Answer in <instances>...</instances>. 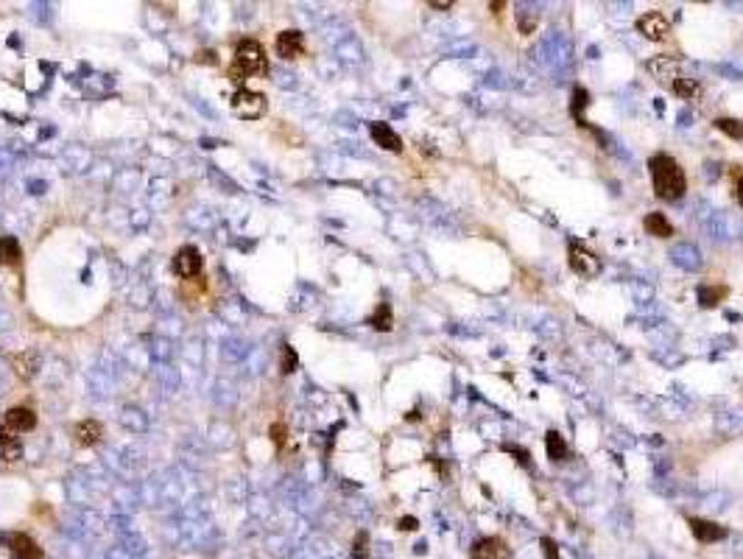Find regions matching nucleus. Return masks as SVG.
Segmentation results:
<instances>
[{"mask_svg":"<svg viewBox=\"0 0 743 559\" xmlns=\"http://www.w3.org/2000/svg\"><path fill=\"white\" fill-rule=\"evenodd\" d=\"M568 263H570V269L579 274V277H598L601 274V258L596 255V252H590L584 244H570V249H568Z\"/></svg>","mask_w":743,"mask_h":559,"instance_id":"nucleus-3","label":"nucleus"},{"mask_svg":"<svg viewBox=\"0 0 743 559\" xmlns=\"http://www.w3.org/2000/svg\"><path fill=\"white\" fill-rule=\"evenodd\" d=\"M23 456V445L17 436H12V431L3 425L0 428V459L3 462H17Z\"/></svg>","mask_w":743,"mask_h":559,"instance_id":"nucleus-14","label":"nucleus"},{"mask_svg":"<svg viewBox=\"0 0 743 559\" xmlns=\"http://www.w3.org/2000/svg\"><path fill=\"white\" fill-rule=\"evenodd\" d=\"M271 434H274V442H277V448H282V445H285V428L277 423V425H271Z\"/></svg>","mask_w":743,"mask_h":559,"instance_id":"nucleus-27","label":"nucleus"},{"mask_svg":"<svg viewBox=\"0 0 743 559\" xmlns=\"http://www.w3.org/2000/svg\"><path fill=\"white\" fill-rule=\"evenodd\" d=\"M431 9H442L445 12V9H453V3H447V0H433Z\"/></svg>","mask_w":743,"mask_h":559,"instance_id":"nucleus-29","label":"nucleus"},{"mask_svg":"<svg viewBox=\"0 0 743 559\" xmlns=\"http://www.w3.org/2000/svg\"><path fill=\"white\" fill-rule=\"evenodd\" d=\"M539 548H542L545 559H559V545H556L550 537H542V540H539Z\"/></svg>","mask_w":743,"mask_h":559,"instance_id":"nucleus-24","label":"nucleus"},{"mask_svg":"<svg viewBox=\"0 0 743 559\" xmlns=\"http://www.w3.org/2000/svg\"><path fill=\"white\" fill-rule=\"evenodd\" d=\"M20 260H23L20 241L15 235H3L0 238V263L3 266H20Z\"/></svg>","mask_w":743,"mask_h":559,"instance_id":"nucleus-15","label":"nucleus"},{"mask_svg":"<svg viewBox=\"0 0 743 559\" xmlns=\"http://www.w3.org/2000/svg\"><path fill=\"white\" fill-rule=\"evenodd\" d=\"M232 109H235V115H241V118H249V120H255V118H260V115L266 112V98H263L260 93L238 90V93L232 95Z\"/></svg>","mask_w":743,"mask_h":559,"instance_id":"nucleus-4","label":"nucleus"},{"mask_svg":"<svg viewBox=\"0 0 743 559\" xmlns=\"http://www.w3.org/2000/svg\"><path fill=\"white\" fill-rule=\"evenodd\" d=\"M724 297H726V288H724V285H701V288H698V302H701L704 308H715Z\"/></svg>","mask_w":743,"mask_h":559,"instance_id":"nucleus-21","label":"nucleus"},{"mask_svg":"<svg viewBox=\"0 0 743 559\" xmlns=\"http://www.w3.org/2000/svg\"><path fill=\"white\" fill-rule=\"evenodd\" d=\"M671 90L679 95V98H698L701 95V84L696 79H685V76H676L671 81Z\"/></svg>","mask_w":743,"mask_h":559,"instance_id":"nucleus-19","label":"nucleus"},{"mask_svg":"<svg viewBox=\"0 0 743 559\" xmlns=\"http://www.w3.org/2000/svg\"><path fill=\"white\" fill-rule=\"evenodd\" d=\"M372 140H375L381 148H386V151H394V154H400L403 151V140H400V134L389 126V123H372Z\"/></svg>","mask_w":743,"mask_h":559,"instance_id":"nucleus-11","label":"nucleus"},{"mask_svg":"<svg viewBox=\"0 0 743 559\" xmlns=\"http://www.w3.org/2000/svg\"><path fill=\"white\" fill-rule=\"evenodd\" d=\"M651 188L662 202H679L687 194V176L671 154H654L648 159Z\"/></svg>","mask_w":743,"mask_h":559,"instance_id":"nucleus-1","label":"nucleus"},{"mask_svg":"<svg viewBox=\"0 0 743 559\" xmlns=\"http://www.w3.org/2000/svg\"><path fill=\"white\" fill-rule=\"evenodd\" d=\"M98 439H101V425H98L95 420H84V423H79V428H76V442H79V445L90 448V445H95Z\"/></svg>","mask_w":743,"mask_h":559,"instance_id":"nucleus-18","label":"nucleus"},{"mask_svg":"<svg viewBox=\"0 0 743 559\" xmlns=\"http://www.w3.org/2000/svg\"><path fill=\"white\" fill-rule=\"evenodd\" d=\"M274 51H277V56H282V59H299V56L305 54V37H302V31L291 29V31L277 34Z\"/></svg>","mask_w":743,"mask_h":559,"instance_id":"nucleus-9","label":"nucleus"},{"mask_svg":"<svg viewBox=\"0 0 743 559\" xmlns=\"http://www.w3.org/2000/svg\"><path fill=\"white\" fill-rule=\"evenodd\" d=\"M366 534H358V540H355V559H369V553H366Z\"/></svg>","mask_w":743,"mask_h":559,"instance_id":"nucleus-26","label":"nucleus"},{"mask_svg":"<svg viewBox=\"0 0 743 559\" xmlns=\"http://www.w3.org/2000/svg\"><path fill=\"white\" fill-rule=\"evenodd\" d=\"M296 369V352H294V347H282V372H294Z\"/></svg>","mask_w":743,"mask_h":559,"instance_id":"nucleus-25","label":"nucleus"},{"mask_svg":"<svg viewBox=\"0 0 743 559\" xmlns=\"http://www.w3.org/2000/svg\"><path fill=\"white\" fill-rule=\"evenodd\" d=\"M648 70H651L657 79H662V81H668V79H676V62H673V59H668V56L651 59V62H648Z\"/></svg>","mask_w":743,"mask_h":559,"instance_id":"nucleus-20","label":"nucleus"},{"mask_svg":"<svg viewBox=\"0 0 743 559\" xmlns=\"http://www.w3.org/2000/svg\"><path fill=\"white\" fill-rule=\"evenodd\" d=\"M590 104V95H587V90H582V87H576V93H573V118L582 123V109Z\"/></svg>","mask_w":743,"mask_h":559,"instance_id":"nucleus-23","label":"nucleus"},{"mask_svg":"<svg viewBox=\"0 0 743 559\" xmlns=\"http://www.w3.org/2000/svg\"><path fill=\"white\" fill-rule=\"evenodd\" d=\"M687 526H690L693 537H696L698 542H704V545L718 542V540L726 537V528H724V526H718V523H712V520H704V517H687Z\"/></svg>","mask_w":743,"mask_h":559,"instance_id":"nucleus-10","label":"nucleus"},{"mask_svg":"<svg viewBox=\"0 0 743 559\" xmlns=\"http://www.w3.org/2000/svg\"><path fill=\"white\" fill-rule=\"evenodd\" d=\"M263 70H266V51H263V45H260L257 40H243V42L235 48V59H232L227 76H230L235 84H241V81H246L249 76H257V73H263Z\"/></svg>","mask_w":743,"mask_h":559,"instance_id":"nucleus-2","label":"nucleus"},{"mask_svg":"<svg viewBox=\"0 0 743 559\" xmlns=\"http://www.w3.org/2000/svg\"><path fill=\"white\" fill-rule=\"evenodd\" d=\"M470 556L472 559H509L511 551H509L506 540H500V537H481L478 542H472Z\"/></svg>","mask_w":743,"mask_h":559,"instance_id":"nucleus-7","label":"nucleus"},{"mask_svg":"<svg viewBox=\"0 0 743 559\" xmlns=\"http://www.w3.org/2000/svg\"><path fill=\"white\" fill-rule=\"evenodd\" d=\"M715 129L724 132L732 140H743V120H737V118H718L715 120Z\"/></svg>","mask_w":743,"mask_h":559,"instance_id":"nucleus-22","label":"nucleus"},{"mask_svg":"<svg viewBox=\"0 0 743 559\" xmlns=\"http://www.w3.org/2000/svg\"><path fill=\"white\" fill-rule=\"evenodd\" d=\"M737 202H740V205H743V176H740V179H737Z\"/></svg>","mask_w":743,"mask_h":559,"instance_id":"nucleus-30","label":"nucleus"},{"mask_svg":"<svg viewBox=\"0 0 743 559\" xmlns=\"http://www.w3.org/2000/svg\"><path fill=\"white\" fill-rule=\"evenodd\" d=\"M400 528H403V531H414V528H417V520H414V517H403V520H400Z\"/></svg>","mask_w":743,"mask_h":559,"instance_id":"nucleus-28","label":"nucleus"},{"mask_svg":"<svg viewBox=\"0 0 743 559\" xmlns=\"http://www.w3.org/2000/svg\"><path fill=\"white\" fill-rule=\"evenodd\" d=\"M643 230H646L648 235H654V238H671V235H673V224H671L662 213H648V216L643 219Z\"/></svg>","mask_w":743,"mask_h":559,"instance_id":"nucleus-16","label":"nucleus"},{"mask_svg":"<svg viewBox=\"0 0 743 559\" xmlns=\"http://www.w3.org/2000/svg\"><path fill=\"white\" fill-rule=\"evenodd\" d=\"M637 31L646 37V40H654V42H662L668 34H671V23L662 12H648L637 20Z\"/></svg>","mask_w":743,"mask_h":559,"instance_id":"nucleus-6","label":"nucleus"},{"mask_svg":"<svg viewBox=\"0 0 743 559\" xmlns=\"http://www.w3.org/2000/svg\"><path fill=\"white\" fill-rule=\"evenodd\" d=\"M369 324L375 327V330H381V333H389V330L394 327V313H392V305H389V302H381V305H378V310L372 313Z\"/></svg>","mask_w":743,"mask_h":559,"instance_id":"nucleus-17","label":"nucleus"},{"mask_svg":"<svg viewBox=\"0 0 743 559\" xmlns=\"http://www.w3.org/2000/svg\"><path fill=\"white\" fill-rule=\"evenodd\" d=\"M6 428L9 431H31V428H37V414L26 406H15L6 411Z\"/></svg>","mask_w":743,"mask_h":559,"instance_id":"nucleus-12","label":"nucleus"},{"mask_svg":"<svg viewBox=\"0 0 743 559\" xmlns=\"http://www.w3.org/2000/svg\"><path fill=\"white\" fill-rule=\"evenodd\" d=\"M202 266H205V260H202V252L196 246H182L176 252V258H173V271L179 277H184V280L196 277L202 271Z\"/></svg>","mask_w":743,"mask_h":559,"instance_id":"nucleus-5","label":"nucleus"},{"mask_svg":"<svg viewBox=\"0 0 743 559\" xmlns=\"http://www.w3.org/2000/svg\"><path fill=\"white\" fill-rule=\"evenodd\" d=\"M3 540H6V545L12 551V559H42V548L29 534L15 531V534H6Z\"/></svg>","mask_w":743,"mask_h":559,"instance_id":"nucleus-8","label":"nucleus"},{"mask_svg":"<svg viewBox=\"0 0 743 559\" xmlns=\"http://www.w3.org/2000/svg\"><path fill=\"white\" fill-rule=\"evenodd\" d=\"M545 450H548V459L556 462V464L565 462L570 456V448L565 445V436L559 431H548L545 434Z\"/></svg>","mask_w":743,"mask_h":559,"instance_id":"nucleus-13","label":"nucleus"}]
</instances>
